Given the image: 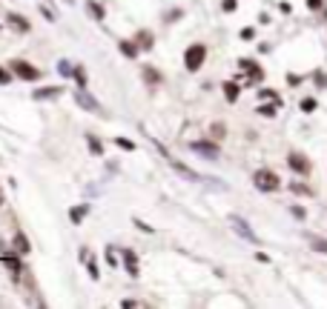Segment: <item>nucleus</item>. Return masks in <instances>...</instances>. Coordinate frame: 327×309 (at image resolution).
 Instances as JSON below:
<instances>
[{
    "label": "nucleus",
    "mask_w": 327,
    "mask_h": 309,
    "mask_svg": "<svg viewBox=\"0 0 327 309\" xmlns=\"http://www.w3.org/2000/svg\"><path fill=\"white\" fill-rule=\"evenodd\" d=\"M204 60H207V46L204 43H192L184 52V66L189 69V72H198L201 66H204Z\"/></svg>",
    "instance_id": "nucleus-1"
},
{
    "label": "nucleus",
    "mask_w": 327,
    "mask_h": 309,
    "mask_svg": "<svg viewBox=\"0 0 327 309\" xmlns=\"http://www.w3.org/2000/svg\"><path fill=\"white\" fill-rule=\"evenodd\" d=\"M253 183H256V189H261V192H276L281 186L279 175L270 172V169H258L256 175H253Z\"/></svg>",
    "instance_id": "nucleus-2"
},
{
    "label": "nucleus",
    "mask_w": 327,
    "mask_h": 309,
    "mask_svg": "<svg viewBox=\"0 0 327 309\" xmlns=\"http://www.w3.org/2000/svg\"><path fill=\"white\" fill-rule=\"evenodd\" d=\"M9 66H12V75L20 78V80H37L40 78V69L32 66V63H26V60H12Z\"/></svg>",
    "instance_id": "nucleus-3"
},
{
    "label": "nucleus",
    "mask_w": 327,
    "mask_h": 309,
    "mask_svg": "<svg viewBox=\"0 0 327 309\" xmlns=\"http://www.w3.org/2000/svg\"><path fill=\"white\" fill-rule=\"evenodd\" d=\"M230 223H233V229L241 235V238H247V240H253V243H258V238H256V232L250 229V223H247L244 217H238V215H230Z\"/></svg>",
    "instance_id": "nucleus-4"
},
{
    "label": "nucleus",
    "mask_w": 327,
    "mask_h": 309,
    "mask_svg": "<svg viewBox=\"0 0 327 309\" xmlns=\"http://www.w3.org/2000/svg\"><path fill=\"white\" fill-rule=\"evenodd\" d=\"M189 146H192V152L204 155L207 160H218V155H221L218 146H215V143H207V140H195V143H189Z\"/></svg>",
    "instance_id": "nucleus-5"
},
{
    "label": "nucleus",
    "mask_w": 327,
    "mask_h": 309,
    "mask_svg": "<svg viewBox=\"0 0 327 309\" xmlns=\"http://www.w3.org/2000/svg\"><path fill=\"white\" fill-rule=\"evenodd\" d=\"M78 103H81L83 109H89V112H95V114H104V106H101V103L95 101L92 95H89V92H78Z\"/></svg>",
    "instance_id": "nucleus-6"
},
{
    "label": "nucleus",
    "mask_w": 327,
    "mask_h": 309,
    "mask_svg": "<svg viewBox=\"0 0 327 309\" xmlns=\"http://www.w3.org/2000/svg\"><path fill=\"white\" fill-rule=\"evenodd\" d=\"M287 163H290V169L299 172V175H307V172H310V160L304 158V155H299V152H293L290 158H287Z\"/></svg>",
    "instance_id": "nucleus-7"
},
{
    "label": "nucleus",
    "mask_w": 327,
    "mask_h": 309,
    "mask_svg": "<svg viewBox=\"0 0 327 309\" xmlns=\"http://www.w3.org/2000/svg\"><path fill=\"white\" fill-rule=\"evenodd\" d=\"M238 66H241V69L247 72V75H250V83H258V80L264 78V72L258 69L256 60H238Z\"/></svg>",
    "instance_id": "nucleus-8"
},
{
    "label": "nucleus",
    "mask_w": 327,
    "mask_h": 309,
    "mask_svg": "<svg viewBox=\"0 0 327 309\" xmlns=\"http://www.w3.org/2000/svg\"><path fill=\"white\" fill-rule=\"evenodd\" d=\"M12 243H14V249L20 252V255H29L32 252V243H29V238H26V232H14V238H12Z\"/></svg>",
    "instance_id": "nucleus-9"
},
{
    "label": "nucleus",
    "mask_w": 327,
    "mask_h": 309,
    "mask_svg": "<svg viewBox=\"0 0 327 309\" xmlns=\"http://www.w3.org/2000/svg\"><path fill=\"white\" fill-rule=\"evenodd\" d=\"M124 263H127V272L132 275V278H138V258H135V252H129V249H124Z\"/></svg>",
    "instance_id": "nucleus-10"
},
{
    "label": "nucleus",
    "mask_w": 327,
    "mask_h": 309,
    "mask_svg": "<svg viewBox=\"0 0 327 309\" xmlns=\"http://www.w3.org/2000/svg\"><path fill=\"white\" fill-rule=\"evenodd\" d=\"M58 95H63L60 86H46V89H37L32 98H35V101H49V98H58Z\"/></svg>",
    "instance_id": "nucleus-11"
},
{
    "label": "nucleus",
    "mask_w": 327,
    "mask_h": 309,
    "mask_svg": "<svg viewBox=\"0 0 327 309\" xmlns=\"http://www.w3.org/2000/svg\"><path fill=\"white\" fill-rule=\"evenodd\" d=\"M121 52H124V57H138V49L141 46H135V40H121Z\"/></svg>",
    "instance_id": "nucleus-12"
},
{
    "label": "nucleus",
    "mask_w": 327,
    "mask_h": 309,
    "mask_svg": "<svg viewBox=\"0 0 327 309\" xmlns=\"http://www.w3.org/2000/svg\"><path fill=\"white\" fill-rule=\"evenodd\" d=\"M86 215H89V206H86V204H81V206H75V209H72V212H69V217H72V223H81V220H83V217H86Z\"/></svg>",
    "instance_id": "nucleus-13"
},
{
    "label": "nucleus",
    "mask_w": 327,
    "mask_h": 309,
    "mask_svg": "<svg viewBox=\"0 0 327 309\" xmlns=\"http://www.w3.org/2000/svg\"><path fill=\"white\" fill-rule=\"evenodd\" d=\"M135 43H141V49H152V43H155V37H152V32H138V37H135Z\"/></svg>",
    "instance_id": "nucleus-14"
},
{
    "label": "nucleus",
    "mask_w": 327,
    "mask_h": 309,
    "mask_svg": "<svg viewBox=\"0 0 327 309\" xmlns=\"http://www.w3.org/2000/svg\"><path fill=\"white\" fill-rule=\"evenodd\" d=\"M144 80H147L150 86H158V83H161V75H158L152 66H144Z\"/></svg>",
    "instance_id": "nucleus-15"
},
{
    "label": "nucleus",
    "mask_w": 327,
    "mask_h": 309,
    "mask_svg": "<svg viewBox=\"0 0 327 309\" xmlns=\"http://www.w3.org/2000/svg\"><path fill=\"white\" fill-rule=\"evenodd\" d=\"M3 263H6V266L12 269V278L17 281V275H20V261H17L14 255H6V258H3Z\"/></svg>",
    "instance_id": "nucleus-16"
},
{
    "label": "nucleus",
    "mask_w": 327,
    "mask_h": 309,
    "mask_svg": "<svg viewBox=\"0 0 327 309\" xmlns=\"http://www.w3.org/2000/svg\"><path fill=\"white\" fill-rule=\"evenodd\" d=\"M86 143H89V149H92V155H104V146H101V140L95 135H86Z\"/></svg>",
    "instance_id": "nucleus-17"
},
{
    "label": "nucleus",
    "mask_w": 327,
    "mask_h": 309,
    "mask_svg": "<svg viewBox=\"0 0 327 309\" xmlns=\"http://www.w3.org/2000/svg\"><path fill=\"white\" fill-rule=\"evenodd\" d=\"M224 95H227V101L233 103L235 98H238V86H235V83H224Z\"/></svg>",
    "instance_id": "nucleus-18"
},
{
    "label": "nucleus",
    "mask_w": 327,
    "mask_h": 309,
    "mask_svg": "<svg viewBox=\"0 0 327 309\" xmlns=\"http://www.w3.org/2000/svg\"><path fill=\"white\" fill-rule=\"evenodd\" d=\"M58 72L63 75V78H69V75H75V66H72V63H66V60H60V63H58Z\"/></svg>",
    "instance_id": "nucleus-19"
},
{
    "label": "nucleus",
    "mask_w": 327,
    "mask_h": 309,
    "mask_svg": "<svg viewBox=\"0 0 327 309\" xmlns=\"http://www.w3.org/2000/svg\"><path fill=\"white\" fill-rule=\"evenodd\" d=\"M75 80H78L81 89H86V72H83V66H75Z\"/></svg>",
    "instance_id": "nucleus-20"
},
{
    "label": "nucleus",
    "mask_w": 327,
    "mask_h": 309,
    "mask_svg": "<svg viewBox=\"0 0 327 309\" xmlns=\"http://www.w3.org/2000/svg\"><path fill=\"white\" fill-rule=\"evenodd\" d=\"M86 9L92 11V17H95V20H104V9H101L98 3H86Z\"/></svg>",
    "instance_id": "nucleus-21"
},
{
    "label": "nucleus",
    "mask_w": 327,
    "mask_h": 309,
    "mask_svg": "<svg viewBox=\"0 0 327 309\" xmlns=\"http://www.w3.org/2000/svg\"><path fill=\"white\" fill-rule=\"evenodd\" d=\"M9 20H12V26H20L23 32H26V29H29V23H26L23 17H20V14H9Z\"/></svg>",
    "instance_id": "nucleus-22"
},
{
    "label": "nucleus",
    "mask_w": 327,
    "mask_h": 309,
    "mask_svg": "<svg viewBox=\"0 0 327 309\" xmlns=\"http://www.w3.org/2000/svg\"><path fill=\"white\" fill-rule=\"evenodd\" d=\"M115 143H118L121 149H127V152H132V149H135V143H132V140H127V137H118Z\"/></svg>",
    "instance_id": "nucleus-23"
},
{
    "label": "nucleus",
    "mask_w": 327,
    "mask_h": 309,
    "mask_svg": "<svg viewBox=\"0 0 327 309\" xmlns=\"http://www.w3.org/2000/svg\"><path fill=\"white\" fill-rule=\"evenodd\" d=\"M210 132H212V137H224V135H227V129H224L221 123H212V129H210Z\"/></svg>",
    "instance_id": "nucleus-24"
},
{
    "label": "nucleus",
    "mask_w": 327,
    "mask_h": 309,
    "mask_svg": "<svg viewBox=\"0 0 327 309\" xmlns=\"http://www.w3.org/2000/svg\"><path fill=\"white\" fill-rule=\"evenodd\" d=\"M258 114H264V117H273V114H276V106H258Z\"/></svg>",
    "instance_id": "nucleus-25"
},
{
    "label": "nucleus",
    "mask_w": 327,
    "mask_h": 309,
    "mask_svg": "<svg viewBox=\"0 0 327 309\" xmlns=\"http://www.w3.org/2000/svg\"><path fill=\"white\" fill-rule=\"evenodd\" d=\"M302 109H304V112H313V109H316V101H313V98L302 101Z\"/></svg>",
    "instance_id": "nucleus-26"
},
{
    "label": "nucleus",
    "mask_w": 327,
    "mask_h": 309,
    "mask_svg": "<svg viewBox=\"0 0 327 309\" xmlns=\"http://www.w3.org/2000/svg\"><path fill=\"white\" fill-rule=\"evenodd\" d=\"M9 80H12V75H9V72H6V69L0 66V86H6V83H9Z\"/></svg>",
    "instance_id": "nucleus-27"
},
{
    "label": "nucleus",
    "mask_w": 327,
    "mask_h": 309,
    "mask_svg": "<svg viewBox=\"0 0 327 309\" xmlns=\"http://www.w3.org/2000/svg\"><path fill=\"white\" fill-rule=\"evenodd\" d=\"M313 249H319V252H327V240H319V238H313Z\"/></svg>",
    "instance_id": "nucleus-28"
},
{
    "label": "nucleus",
    "mask_w": 327,
    "mask_h": 309,
    "mask_svg": "<svg viewBox=\"0 0 327 309\" xmlns=\"http://www.w3.org/2000/svg\"><path fill=\"white\" fill-rule=\"evenodd\" d=\"M221 9H224V11H233V9H235V0H224Z\"/></svg>",
    "instance_id": "nucleus-29"
},
{
    "label": "nucleus",
    "mask_w": 327,
    "mask_h": 309,
    "mask_svg": "<svg viewBox=\"0 0 327 309\" xmlns=\"http://www.w3.org/2000/svg\"><path fill=\"white\" fill-rule=\"evenodd\" d=\"M307 6H310V9H319V6H322V0H307Z\"/></svg>",
    "instance_id": "nucleus-30"
},
{
    "label": "nucleus",
    "mask_w": 327,
    "mask_h": 309,
    "mask_svg": "<svg viewBox=\"0 0 327 309\" xmlns=\"http://www.w3.org/2000/svg\"><path fill=\"white\" fill-rule=\"evenodd\" d=\"M6 204V198H3V189H0V206Z\"/></svg>",
    "instance_id": "nucleus-31"
}]
</instances>
